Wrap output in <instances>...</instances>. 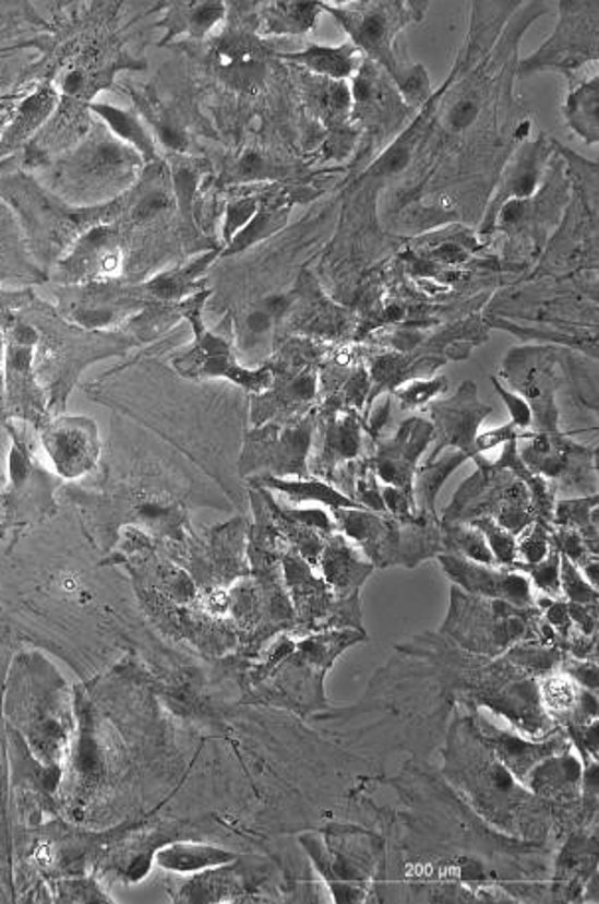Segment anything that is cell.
Returning <instances> with one entry per match:
<instances>
[{"mask_svg":"<svg viewBox=\"0 0 599 904\" xmlns=\"http://www.w3.org/2000/svg\"><path fill=\"white\" fill-rule=\"evenodd\" d=\"M145 165L137 151L117 139L104 121H94L75 147L31 175L65 204L94 209L111 204L133 189Z\"/></svg>","mask_w":599,"mask_h":904,"instance_id":"6da1fadb","label":"cell"},{"mask_svg":"<svg viewBox=\"0 0 599 904\" xmlns=\"http://www.w3.org/2000/svg\"><path fill=\"white\" fill-rule=\"evenodd\" d=\"M26 311L36 326L34 372L48 396L50 416H60L77 380L92 362L125 355L133 343L121 329L87 331L65 321L58 309L32 295Z\"/></svg>","mask_w":599,"mask_h":904,"instance_id":"7a4b0ae2","label":"cell"},{"mask_svg":"<svg viewBox=\"0 0 599 904\" xmlns=\"http://www.w3.org/2000/svg\"><path fill=\"white\" fill-rule=\"evenodd\" d=\"M0 197L16 214L28 252L46 275L85 231L113 218L121 200L106 206L75 209L56 199L34 175L22 169L0 177Z\"/></svg>","mask_w":599,"mask_h":904,"instance_id":"3957f363","label":"cell"},{"mask_svg":"<svg viewBox=\"0 0 599 904\" xmlns=\"http://www.w3.org/2000/svg\"><path fill=\"white\" fill-rule=\"evenodd\" d=\"M26 304L28 301L14 307L4 323V399L11 420L31 424L34 430H40L52 416L48 411V396L34 372V347L38 335Z\"/></svg>","mask_w":599,"mask_h":904,"instance_id":"277c9868","label":"cell"},{"mask_svg":"<svg viewBox=\"0 0 599 904\" xmlns=\"http://www.w3.org/2000/svg\"><path fill=\"white\" fill-rule=\"evenodd\" d=\"M52 295L58 313L87 331H117L147 306L135 292V284L125 279L53 285Z\"/></svg>","mask_w":599,"mask_h":904,"instance_id":"5b68a950","label":"cell"},{"mask_svg":"<svg viewBox=\"0 0 599 904\" xmlns=\"http://www.w3.org/2000/svg\"><path fill=\"white\" fill-rule=\"evenodd\" d=\"M44 452L53 472L75 479L92 472L99 457V430L87 416H53L40 428Z\"/></svg>","mask_w":599,"mask_h":904,"instance_id":"8992f818","label":"cell"},{"mask_svg":"<svg viewBox=\"0 0 599 904\" xmlns=\"http://www.w3.org/2000/svg\"><path fill=\"white\" fill-rule=\"evenodd\" d=\"M58 106L60 95L48 82L34 85L31 94L14 104L9 123L0 133V163L4 158L16 157V153H24V148L43 131Z\"/></svg>","mask_w":599,"mask_h":904,"instance_id":"52a82bcc","label":"cell"},{"mask_svg":"<svg viewBox=\"0 0 599 904\" xmlns=\"http://www.w3.org/2000/svg\"><path fill=\"white\" fill-rule=\"evenodd\" d=\"M2 284L24 285V289H28L31 285L48 284V275L34 262L16 214L9 202L0 197V285Z\"/></svg>","mask_w":599,"mask_h":904,"instance_id":"ba28073f","label":"cell"},{"mask_svg":"<svg viewBox=\"0 0 599 904\" xmlns=\"http://www.w3.org/2000/svg\"><path fill=\"white\" fill-rule=\"evenodd\" d=\"M216 72L238 90H252L263 78V56L252 38L228 32L212 44Z\"/></svg>","mask_w":599,"mask_h":904,"instance_id":"9c48e42d","label":"cell"},{"mask_svg":"<svg viewBox=\"0 0 599 904\" xmlns=\"http://www.w3.org/2000/svg\"><path fill=\"white\" fill-rule=\"evenodd\" d=\"M89 111L99 117V121H104L117 139H121L129 147L135 148L145 163H157V141L148 133L147 127L143 126L137 114L121 109V107L109 106V104H99V102H94L89 106Z\"/></svg>","mask_w":599,"mask_h":904,"instance_id":"30bf717a","label":"cell"},{"mask_svg":"<svg viewBox=\"0 0 599 904\" xmlns=\"http://www.w3.org/2000/svg\"><path fill=\"white\" fill-rule=\"evenodd\" d=\"M214 255H216L214 252L206 253L196 262L189 263L184 267L165 272V274L148 279L145 284H135V292L145 301L147 299H153V301H179L196 287V277L208 267V263L214 260Z\"/></svg>","mask_w":599,"mask_h":904,"instance_id":"8fae6325","label":"cell"},{"mask_svg":"<svg viewBox=\"0 0 599 904\" xmlns=\"http://www.w3.org/2000/svg\"><path fill=\"white\" fill-rule=\"evenodd\" d=\"M184 11H172L169 14V36L165 43L177 36L180 32H190L192 36H206L218 22L224 19V4L221 2H190L180 4Z\"/></svg>","mask_w":599,"mask_h":904,"instance_id":"7c38bea8","label":"cell"},{"mask_svg":"<svg viewBox=\"0 0 599 904\" xmlns=\"http://www.w3.org/2000/svg\"><path fill=\"white\" fill-rule=\"evenodd\" d=\"M230 855L212 849V847H196V845H172L169 849L158 852V865L175 869V871H194L202 867H212L228 861Z\"/></svg>","mask_w":599,"mask_h":904,"instance_id":"4fadbf2b","label":"cell"},{"mask_svg":"<svg viewBox=\"0 0 599 904\" xmlns=\"http://www.w3.org/2000/svg\"><path fill=\"white\" fill-rule=\"evenodd\" d=\"M352 56H355V50L350 46H340V48L313 46L307 52L289 56V58L307 63L311 70H315L319 74L347 78L352 72Z\"/></svg>","mask_w":599,"mask_h":904,"instance_id":"5bb4252c","label":"cell"},{"mask_svg":"<svg viewBox=\"0 0 599 904\" xmlns=\"http://www.w3.org/2000/svg\"><path fill=\"white\" fill-rule=\"evenodd\" d=\"M347 28L355 36V40L362 44L370 52H382L384 46L388 44V21L380 12L358 16L355 21L347 22Z\"/></svg>","mask_w":599,"mask_h":904,"instance_id":"9a60e30c","label":"cell"},{"mask_svg":"<svg viewBox=\"0 0 599 904\" xmlns=\"http://www.w3.org/2000/svg\"><path fill=\"white\" fill-rule=\"evenodd\" d=\"M275 9H279L274 14L275 31L301 32L315 24L316 4L281 2Z\"/></svg>","mask_w":599,"mask_h":904,"instance_id":"2e32d148","label":"cell"},{"mask_svg":"<svg viewBox=\"0 0 599 904\" xmlns=\"http://www.w3.org/2000/svg\"><path fill=\"white\" fill-rule=\"evenodd\" d=\"M32 294H34L32 287L22 289V292H4L0 287V370H2V358H4V323H7V317L14 307L28 301Z\"/></svg>","mask_w":599,"mask_h":904,"instance_id":"e0dca14e","label":"cell"},{"mask_svg":"<svg viewBox=\"0 0 599 904\" xmlns=\"http://www.w3.org/2000/svg\"><path fill=\"white\" fill-rule=\"evenodd\" d=\"M408 163H410V151L406 147L394 148V151H390L386 157L380 158L379 163L374 165V173L394 175V173L406 169Z\"/></svg>","mask_w":599,"mask_h":904,"instance_id":"ac0fdd59","label":"cell"},{"mask_svg":"<svg viewBox=\"0 0 599 904\" xmlns=\"http://www.w3.org/2000/svg\"><path fill=\"white\" fill-rule=\"evenodd\" d=\"M253 211H255V204L250 202V200H242L238 204H231L230 211H228V218H226V238H230L231 234L238 230L243 222L250 221Z\"/></svg>","mask_w":599,"mask_h":904,"instance_id":"d6986e66","label":"cell"},{"mask_svg":"<svg viewBox=\"0 0 599 904\" xmlns=\"http://www.w3.org/2000/svg\"><path fill=\"white\" fill-rule=\"evenodd\" d=\"M479 116V107L471 99H463L457 106L453 107L450 114V123L453 129H465L471 126L475 119Z\"/></svg>","mask_w":599,"mask_h":904,"instance_id":"ffe728a7","label":"cell"},{"mask_svg":"<svg viewBox=\"0 0 599 904\" xmlns=\"http://www.w3.org/2000/svg\"><path fill=\"white\" fill-rule=\"evenodd\" d=\"M445 386V380H438V382H431V384H418V386H414V389L408 390L402 399L404 402L410 406V404H421V402H426V400L430 399L431 394H435L438 390Z\"/></svg>","mask_w":599,"mask_h":904,"instance_id":"44dd1931","label":"cell"},{"mask_svg":"<svg viewBox=\"0 0 599 904\" xmlns=\"http://www.w3.org/2000/svg\"><path fill=\"white\" fill-rule=\"evenodd\" d=\"M430 87V82H428V78L423 74V70L418 68L414 74L408 75L404 82H402V90L404 92H408L411 95H423L426 94V90Z\"/></svg>","mask_w":599,"mask_h":904,"instance_id":"7402d4cb","label":"cell"},{"mask_svg":"<svg viewBox=\"0 0 599 904\" xmlns=\"http://www.w3.org/2000/svg\"><path fill=\"white\" fill-rule=\"evenodd\" d=\"M326 104L333 107V109H345L350 104V92H348L347 85L338 84L335 87H331L328 90V95H326Z\"/></svg>","mask_w":599,"mask_h":904,"instance_id":"603a6c76","label":"cell"},{"mask_svg":"<svg viewBox=\"0 0 599 904\" xmlns=\"http://www.w3.org/2000/svg\"><path fill=\"white\" fill-rule=\"evenodd\" d=\"M501 394H503L506 402L511 404V412H513V418H515L516 424H523V426H526V424L530 421V411H528V406H526L525 402L520 399H515V396H511V394H506L505 390H501Z\"/></svg>","mask_w":599,"mask_h":904,"instance_id":"cb8c5ba5","label":"cell"},{"mask_svg":"<svg viewBox=\"0 0 599 904\" xmlns=\"http://www.w3.org/2000/svg\"><path fill=\"white\" fill-rule=\"evenodd\" d=\"M535 189H537V173L535 170H526L515 180L516 194H520V197H528Z\"/></svg>","mask_w":599,"mask_h":904,"instance_id":"d4e9b609","label":"cell"},{"mask_svg":"<svg viewBox=\"0 0 599 904\" xmlns=\"http://www.w3.org/2000/svg\"><path fill=\"white\" fill-rule=\"evenodd\" d=\"M263 169V158L257 155V153H248V155H243L242 160H240V173L242 175H248V177H253L257 170Z\"/></svg>","mask_w":599,"mask_h":904,"instance_id":"484cf974","label":"cell"},{"mask_svg":"<svg viewBox=\"0 0 599 904\" xmlns=\"http://www.w3.org/2000/svg\"><path fill=\"white\" fill-rule=\"evenodd\" d=\"M269 325H272V316L267 311H255L248 317V326L252 333H263L265 329H269Z\"/></svg>","mask_w":599,"mask_h":904,"instance_id":"4316f807","label":"cell"},{"mask_svg":"<svg viewBox=\"0 0 599 904\" xmlns=\"http://www.w3.org/2000/svg\"><path fill=\"white\" fill-rule=\"evenodd\" d=\"M295 394L297 396H301V399H311L313 396V390H315V382L313 379H301L295 382Z\"/></svg>","mask_w":599,"mask_h":904,"instance_id":"83f0119b","label":"cell"},{"mask_svg":"<svg viewBox=\"0 0 599 904\" xmlns=\"http://www.w3.org/2000/svg\"><path fill=\"white\" fill-rule=\"evenodd\" d=\"M523 216V204L515 200V202H508L505 206V211H503V221L505 222H516L518 218Z\"/></svg>","mask_w":599,"mask_h":904,"instance_id":"f1b7e54d","label":"cell"},{"mask_svg":"<svg viewBox=\"0 0 599 904\" xmlns=\"http://www.w3.org/2000/svg\"><path fill=\"white\" fill-rule=\"evenodd\" d=\"M440 255H442L445 262H459V260H463V252L457 246H443V250H440Z\"/></svg>","mask_w":599,"mask_h":904,"instance_id":"f546056e","label":"cell"},{"mask_svg":"<svg viewBox=\"0 0 599 904\" xmlns=\"http://www.w3.org/2000/svg\"><path fill=\"white\" fill-rule=\"evenodd\" d=\"M9 420H11V416H9V412H7V399H4V377H2V370H0V421H2V424H7Z\"/></svg>","mask_w":599,"mask_h":904,"instance_id":"4dcf8cb0","label":"cell"}]
</instances>
